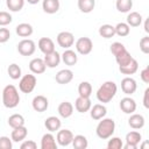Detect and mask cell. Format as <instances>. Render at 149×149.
<instances>
[{
  "mask_svg": "<svg viewBox=\"0 0 149 149\" xmlns=\"http://www.w3.org/2000/svg\"><path fill=\"white\" fill-rule=\"evenodd\" d=\"M141 141H142V135L136 130H132V132L127 133L126 144L122 148H125V149H136Z\"/></svg>",
  "mask_w": 149,
  "mask_h": 149,
  "instance_id": "obj_10",
  "label": "cell"
},
{
  "mask_svg": "<svg viewBox=\"0 0 149 149\" xmlns=\"http://www.w3.org/2000/svg\"><path fill=\"white\" fill-rule=\"evenodd\" d=\"M90 114H91V118L93 120H100L102 118L106 116L107 114V108L105 107V105L102 104H95L93 106H91L90 108Z\"/></svg>",
  "mask_w": 149,
  "mask_h": 149,
  "instance_id": "obj_17",
  "label": "cell"
},
{
  "mask_svg": "<svg viewBox=\"0 0 149 149\" xmlns=\"http://www.w3.org/2000/svg\"><path fill=\"white\" fill-rule=\"evenodd\" d=\"M28 3H30V5H36V3H38L40 2V0H26Z\"/></svg>",
  "mask_w": 149,
  "mask_h": 149,
  "instance_id": "obj_47",
  "label": "cell"
},
{
  "mask_svg": "<svg viewBox=\"0 0 149 149\" xmlns=\"http://www.w3.org/2000/svg\"><path fill=\"white\" fill-rule=\"evenodd\" d=\"M140 50L143 54H149V36H144L140 41Z\"/></svg>",
  "mask_w": 149,
  "mask_h": 149,
  "instance_id": "obj_42",
  "label": "cell"
},
{
  "mask_svg": "<svg viewBox=\"0 0 149 149\" xmlns=\"http://www.w3.org/2000/svg\"><path fill=\"white\" fill-rule=\"evenodd\" d=\"M12 21H13V17L8 12H5V10L0 12V27L8 26Z\"/></svg>",
  "mask_w": 149,
  "mask_h": 149,
  "instance_id": "obj_40",
  "label": "cell"
},
{
  "mask_svg": "<svg viewBox=\"0 0 149 149\" xmlns=\"http://www.w3.org/2000/svg\"><path fill=\"white\" fill-rule=\"evenodd\" d=\"M47 69V65L44 63V61L42 58H33L30 62H29V70L34 73V74H41V73H44Z\"/></svg>",
  "mask_w": 149,
  "mask_h": 149,
  "instance_id": "obj_15",
  "label": "cell"
},
{
  "mask_svg": "<svg viewBox=\"0 0 149 149\" xmlns=\"http://www.w3.org/2000/svg\"><path fill=\"white\" fill-rule=\"evenodd\" d=\"M21 149H36L37 148V144L35 141L33 140H23L21 146H20Z\"/></svg>",
  "mask_w": 149,
  "mask_h": 149,
  "instance_id": "obj_44",
  "label": "cell"
},
{
  "mask_svg": "<svg viewBox=\"0 0 149 149\" xmlns=\"http://www.w3.org/2000/svg\"><path fill=\"white\" fill-rule=\"evenodd\" d=\"M120 109L125 114H132L136 111V101L130 97H125L120 101Z\"/></svg>",
  "mask_w": 149,
  "mask_h": 149,
  "instance_id": "obj_13",
  "label": "cell"
},
{
  "mask_svg": "<svg viewBox=\"0 0 149 149\" xmlns=\"http://www.w3.org/2000/svg\"><path fill=\"white\" fill-rule=\"evenodd\" d=\"M6 6L10 12H20L24 6V0H6Z\"/></svg>",
  "mask_w": 149,
  "mask_h": 149,
  "instance_id": "obj_38",
  "label": "cell"
},
{
  "mask_svg": "<svg viewBox=\"0 0 149 149\" xmlns=\"http://www.w3.org/2000/svg\"><path fill=\"white\" fill-rule=\"evenodd\" d=\"M56 40H57L58 45L63 49H70L74 44V36L70 31H61L57 35Z\"/></svg>",
  "mask_w": 149,
  "mask_h": 149,
  "instance_id": "obj_8",
  "label": "cell"
},
{
  "mask_svg": "<svg viewBox=\"0 0 149 149\" xmlns=\"http://www.w3.org/2000/svg\"><path fill=\"white\" fill-rule=\"evenodd\" d=\"M144 123H146V120H144V116L142 114L132 113L129 119H128V125L133 129H141V128H143Z\"/></svg>",
  "mask_w": 149,
  "mask_h": 149,
  "instance_id": "obj_21",
  "label": "cell"
},
{
  "mask_svg": "<svg viewBox=\"0 0 149 149\" xmlns=\"http://www.w3.org/2000/svg\"><path fill=\"white\" fill-rule=\"evenodd\" d=\"M7 73H8V76H9L13 80H16V79L21 78V68H20L16 63H12V64L7 68Z\"/></svg>",
  "mask_w": 149,
  "mask_h": 149,
  "instance_id": "obj_37",
  "label": "cell"
},
{
  "mask_svg": "<svg viewBox=\"0 0 149 149\" xmlns=\"http://www.w3.org/2000/svg\"><path fill=\"white\" fill-rule=\"evenodd\" d=\"M8 125L12 127V128H16V127H20V126H24V118L21 115V114H12L9 118H8Z\"/></svg>",
  "mask_w": 149,
  "mask_h": 149,
  "instance_id": "obj_36",
  "label": "cell"
},
{
  "mask_svg": "<svg viewBox=\"0 0 149 149\" xmlns=\"http://www.w3.org/2000/svg\"><path fill=\"white\" fill-rule=\"evenodd\" d=\"M78 94L79 97L90 98L92 94V85L88 81H81L78 85Z\"/></svg>",
  "mask_w": 149,
  "mask_h": 149,
  "instance_id": "obj_33",
  "label": "cell"
},
{
  "mask_svg": "<svg viewBox=\"0 0 149 149\" xmlns=\"http://www.w3.org/2000/svg\"><path fill=\"white\" fill-rule=\"evenodd\" d=\"M62 126V121L59 120V118L57 116H49L45 119L44 121V127L47 128V130H49L50 133H54V132H57Z\"/></svg>",
  "mask_w": 149,
  "mask_h": 149,
  "instance_id": "obj_28",
  "label": "cell"
},
{
  "mask_svg": "<svg viewBox=\"0 0 149 149\" xmlns=\"http://www.w3.org/2000/svg\"><path fill=\"white\" fill-rule=\"evenodd\" d=\"M43 61H44L47 68L54 69V68H56V66L59 65V63H61L62 59H61V55L55 50V51H52V52H50V54L44 55Z\"/></svg>",
  "mask_w": 149,
  "mask_h": 149,
  "instance_id": "obj_18",
  "label": "cell"
},
{
  "mask_svg": "<svg viewBox=\"0 0 149 149\" xmlns=\"http://www.w3.org/2000/svg\"><path fill=\"white\" fill-rule=\"evenodd\" d=\"M109 50H111V52L114 55L115 61H116V63H118L119 66L127 64V63L130 62V59L133 58V57L130 56V54L128 52V50L126 49V47H125L122 43H120V42H114V43H112Z\"/></svg>",
  "mask_w": 149,
  "mask_h": 149,
  "instance_id": "obj_4",
  "label": "cell"
},
{
  "mask_svg": "<svg viewBox=\"0 0 149 149\" xmlns=\"http://www.w3.org/2000/svg\"><path fill=\"white\" fill-rule=\"evenodd\" d=\"M2 104L6 108H15L20 102V94L14 85H7L3 87L2 92Z\"/></svg>",
  "mask_w": 149,
  "mask_h": 149,
  "instance_id": "obj_2",
  "label": "cell"
},
{
  "mask_svg": "<svg viewBox=\"0 0 149 149\" xmlns=\"http://www.w3.org/2000/svg\"><path fill=\"white\" fill-rule=\"evenodd\" d=\"M61 3L59 0H43L42 1V9L47 14H55L59 10Z\"/></svg>",
  "mask_w": 149,
  "mask_h": 149,
  "instance_id": "obj_24",
  "label": "cell"
},
{
  "mask_svg": "<svg viewBox=\"0 0 149 149\" xmlns=\"http://www.w3.org/2000/svg\"><path fill=\"white\" fill-rule=\"evenodd\" d=\"M78 8L81 13H91L95 7V0H78Z\"/></svg>",
  "mask_w": 149,
  "mask_h": 149,
  "instance_id": "obj_30",
  "label": "cell"
},
{
  "mask_svg": "<svg viewBox=\"0 0 149 149\" xmlns=\"http://www.w3.org/2000/svg\"><path fill=\"white\" fill-rule=\"evenodd\" d=\"M73 139V133L70 129H58L57 135H56V141L61 147H68L69 144L72 143Z\"/></svg>",
  "mask_w": 149,
  "mask_h": 149,
  "instance_id": "obj_9",
  "label": "cell"
},
{
  "mask_svg": "<svg viewBox=\"0 0 149 149\" xmlns=\"http://www.w3.org/2000/svg\"><path fill=\"white\" fill-rule=\"evenodd\" d=\"M137 88V84H136V80L132 77H125L122 80H121V90L125 94L127 95H132L133 93H135Z\"/></svg>",
  "mask_w": 149,
  "mask_h": 149,
  "instance_id": "obj_12",
  "label": "cell"
},
{
  "mask_svg": "<svg viewBox=\"0 0 149 149\" xmlns=\"http://www.w3.org/2000/svg\"><path fill=\"white\" fill-rule=\"evenodd\" d=\"M92 106V102L90 98H84V97H78L74 101V108L79 113H86L90 111Z\"/></svg>",
  "mask_w": 149,
  "mask_h": 149,
  "instance_id": "obj_20",
  "label": "cell"
},
{
  "mask_svg": "<svg viewBox=\"0 0 149 149\" xmlns=\"http://www.w3.org/2000/svg\"><path fill=\"white\" fill-rule=\"evenodd\" d=\"M31 106H33L35 112L43 113V112H45L48 109L49 101H48L47 97H44V95H36V97H34V99L31 101Z\"/></svg>",
  "mask_w": 149,
  "mask_h": 149,
  "instance_id": "obj_11",
  "label": "cell"
},
{
  "mask_svg": "<svg viewBox=\"0 0 149 149\" xmlns=\"http://www.w3.org/2000/svg\"><path fill=\"white\" fill-rule=\"evenodd\" d=\"M37 79L35 74H24L19 81V90L22 93H31L36 87Z\"/></svg>",
  "mask_w": 149,
  "mask_h": 149,
  "instance_id": "obj_5",
  "label": "cell"
},
{
  "mask_svg": "<svg viewBox=\"0 0 149 149\" xmlns=\"http://www.w3.org/2000/svg\"><path fill=\"white\" fill-rule=\"evenodd\" d=\"M58 114L64 118V119H68L72 115L73 113V105L70 102V101H62L59 105H58Z\"/></svg>",
  "mask_w": 149,
  "mask_h": 149,
  "instance_id": "obj_27",
  "label": "cell"
},
{
  "mask_svg": "<svg viewBox=\"0 0 149 149\" xmlns=\"http://www.w3.org/2000/svg\"><path fill=\"white\" fill-rule=\"evenodd\" d=\"M142 15L137 12H130L127 15V24L129 27H139L142 23Z\"/></svg>",
  "mask_w": 149,
  "mask_h": 149,
  "instance_id": "obj_29",
  "label": "cell"
},
{
  "mask_svg": "<svg viewBox=\"0 0 149 149\" xmlns=\"http://www.w3.org/2000/svg\"><path fill=\"white\" fill-rule=\"evenodd\" d=\"M114 29H115V35L120 37H126L130 33V27L126 22H119L116 26H114Z\"/></svg>",
  "mask_w": 149,
  "mask_h": 149,
  "instance_id": "obj_35",
  "label": "cell"
},
{
  "mask_svg": "<svg viewBox=\"0 0 149 149\" xmlns=\"http://www.w3.org/2000/svg\"><path fill=\"white\" fill-rule=\"evenodd\" d=\"M15 31H16L17 36H20V37H29V36L33 35L34 28H33V26L30 23L22 22V23H20V24L16 26Z\"/></svg>",
  "mask_w": 149,
  "mask_h": 149,
  "instance_id": "obj_25",
  "label": "cell"
},
{
  "mask_svg": "<svg viewBox=\"0 0 149 149\" xmlns=\"http://www.w3.org/2000/svg\"><path fill=\"white\" fill-rule=\"evenodd\" d=\"M28 135V129L26 128V126H20L16 128H13L12 134H10V139L13 142H22L23 140H26Z\"/></svg>",
  "mask_w": 149,
  "mask_h": 149,
  "instance_id": "obj_22",
  "label": "cell"
},
{
  "mask_svg": "<svg viewBox=\"0 0 149 149\" xmlns=\"http://www.w3.org/2000/svg\"><path fill=\"white\" fill-rule=\"evenodd\" d=\"M115 7L120 13H129L133 8V0H116Z\"/></svg>",
  "mask_w": 149,
  "mask_h": 149,
  "instance_id": "obj_34",
  "label": "cell"
},
{
  "mask_svg": "<svg viewBox=\"0 0 149 149\" xmlns=\"http://www.w3.org/2000/svg\"><path fill=\"white\" fill-rule=\"evenodd\" d=\"M72 146L74 149H86L87 146H88V141L86 139V136L84 135H73V139H72Z\"/></svg>",
  "mask_w": 149,
  "mask_h": 149,
  "instance_id": "obj_32",
  "label": "cell"
},
{
  "mask_svg": "<svg viewBox=\"0 0 149 149\" xmlns=\"http://www.w3.org/2000/svg\"><path fill=\"white\" fill-rule=\"evenodd\" d=\"M99 35H100L101 37L106 38V40L112 38V37L115 35V29H114V26L108 24V23L100 26V28H99Z\"/></svg>",
  "mask_w": 149,
  "mask_h": 149,
  "instance_id": "obj_31",
  "label": "cell"
},
{
  "mask_svg": "<svg viewBox=\"0 0 149 149\" xmlns=\"http://www.w3.org/2000/svg\"><path fill=\"white\" fill-rule=\"evenodd\" d=\"M41 149H57L56 139L51 133H45L41 139Z\"/></svg>",
  "mask_w": 149,
  "mask_h": 149,
  "instance_id": "obj_23",
  "label": "cell"
},
{
  "mask_svg": "<svg viewBox=\"0 0 149 149\" xmlns=\"http://www.w3.org/2000/svg\"><path fill=\"white\" fill-rule=\"evenodd\" d=\"M116 91H118L116 84L114 81H112V80H107L98 88L95 95H97V99H98L99 102L107 104L115 97Z\"/></svg>",
  "mask_w": 149,
  "mask_h": 149,
  "instance_id": "obj_1",
  "label": "cell"
},
{
  "mask_svg": "<svg viewBox=\"0 0 149 149\" xmlns=\"http://www.w3.org/2000/svg\"><path fill=\"white\" fill-rule=\"evenodd\" d=\"M72 79H73V72L70 69H63V70L58 71L55 76V80L61 85L69 84Z\"/></svg>",
  "mask_w": 149,
  "mask_h": 149,
  "instance_id": "obj_16",
  "label": "cell"
},
{
  "mask_svg": "<svg viewBox=\"0 0 149 149\" xmlns=\"http://www.w3.org/2000/svg\"><path fill=\"white\" fill-rule=\"evenodd\" d=\"M76 50L80 55H88L93 49V42L90 37H79L74 43Z\"/></svg>",
  "mask_w": 149,
  "mask_h": 149,
  "instance_id": "obj_7",
  "label": "cell"
},
{
  "mask_svg": "<svg viewBox=\"0 0 149 149\" xmlns=\"http://www.w3.org/2000/svg\"><path fill=\"white\" fill-rule=\"evenodd\" d=\"M36 50V44L30 38H23L17 43V51L22 56H31Z\"/></svg>",
  "mask_w": 149,
  "mask_h": 149,
  "instance_id": "obj_6",
  "label": "cell"
},
{
  "mask_svg": "<svg viewBox=\"0 0 149 149\" xmlns=\"http://www.w3.org/2000/svg\"><path fill=\"white\" fill-rule=\"evenodd\" d=\"M13 141L8 136H0V149H12Z\"/></svg>",
  "mask_w": 149,
  "mask_h": 149,
  "instance_id": "obj_41",
  "label": "cell"
},
{
  "mask_svg": "<svg viewBox=\"0 0 149 149\" xmlns=\"http://www.w3.org/2000/svg\"><path fill=\"white\" fill-rule=\"evenodd\" d=\"M61 59L63 61V63L68 66H73L77 64L78 62V56L77 54L71 50V49H65V51L61 55Z\"/></svg>",
  "mask_w": 149,
  "mask_h": 149,
  "instance_id": "obj_19",
  "label": "cell"
},
{
  "mask_svg": "<svg viewBox=\"0 0 149 149\" xmlns=\"http://www.w3.org/2000/svg\"><path fill=\"white\" fill-rule=\"evenodd\" d=\"M148 94H149V88H147L144 91V95H143V106L146 108H149V101H148Z\"/></svg>",
  "mask_w": 149,
  "mask_h": 149,
  "instance_id": "obj_46",
  "label": "cell"
},
{
  "mask_svg": "<svg viewBox=\"0 0 149 149\" xmlns=\"http://www.w3.org/2000/svg\"><path fill=\"white\" fill-rule=\"evenodd\" d=\"M37 45H38V49L41 50V52H43L44 55L55 51V43L50 37H41L38 40Z\"/></svg>",
  "mask_w": 149,
  "mask_h": 149,
  "instance_id": "obj_14",
  "label": "cell"
},
{
  "mask_svg": "<svg viewBox=\"0 0 149 149\" xmlns=\"http://www.w3.org/2000/svg\"><path fill=\"white\" fill-rule=\"evenodd\" d=\"M137 69H139V63H137V61L135 58H132L130 62H128L127 64L119 66V71L122 74H127V76L134 74L137 71Z\"/></svg>",
  "mask_w": 149,
  "mask_h": 149,
  "instance_id": "obj_26",
  "label": "cell"
},
{
  "mask_svg": "<svg viewBox=\"0 0 149 149\" xmlns=\"http://www.w3.org/2000/svg\"><path fill=\"white\" fill-rule=\"evenodd\" d=\"M140 78H141V80H142L143 83L149 84V66H146V68L141 71Z\"/></svg>",
  "mask_w": 149,
  "mask_h": 149,
  "instance_id": "obj_45",
  "label": "cell"
},
{
  "mask_svg": "<svg viewBox=\"0 0 149 149\" xmlns=\"http://www.w3.org/2000/svg\"><path fill=\"white\" fill-rule=\"evenodd\" d=\"M115 132V121L111 118H102L100 119L99 123L95 128V134L101 140L109 139Z\"/></svg>",
  "mask_w": 149,
  "mask_h": 149,
  "instance_id": "obj_3",
  "label": "cell"
},
{
  "mask_svg": "<svg viewBox=\"0 0 149 149\" xmlns=\"http://www.w3.org/2000/svg\"><path fill=\"white\" fill-rule=\"evenodd\" d=\"M10 38V31L8 28H0V43H6Z\"/></svg>",
  "mask_w": 149,
  "mask_h": 149,
  "instance_id": "obj_43",
  "label": "cell"
},
{
  "mask_svg": "<svg viewBox=\"0 0 149 149\" xmlns=\"http://www.w3.org/2000/svg\"><path fill=\"white\" fill-rule=\"evenodd\" d=\"M123 147V142L120 137H113L111 136L108 142H107V148L108 149H121Z\"/></svg>",
  "mask_w": 149,
  "mask_h": 149,
  "instance_id": "obj_39",
  "label": "cell"
},
{
  "mask_svg": "<svg viewBox=\"0 0 149 149\" xmlns=\"http://www.w3.org/2000/svg\"><path fill=\"white\" fill-rule=\"evenodd\" d=\"M144 30H146L147 33H149V28H148V20H146V22H144Z\"/></svg>",
  "mask_w": 149,
  "mask_h": 149,
  "instance_id": "obj_48",
  "label": "cell"
}]
</instances>
